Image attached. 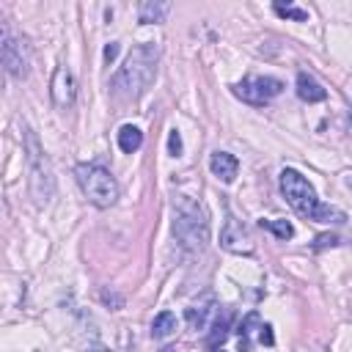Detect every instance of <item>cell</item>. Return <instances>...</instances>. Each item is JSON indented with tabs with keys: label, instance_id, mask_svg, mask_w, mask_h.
Listing matches in <instances>:
<instances>
[{
	"label": "cell",
	"instance_id": "d6986e66",
	"mask_svg": "<svg viewBox=\"0 0 352 352\" xmlns=\"http://www.w3.org/2000/svg\"><path fill=\"white\" fill-rule=\"evenodd\" d=\"M272 11L278 14V16H286V19H294V22H308V11H302V8H297V6H292V3H275L272 6Z\"/></svg>",
	"mask_w": 352,
	"mask_h": 352
},
{
	"label": "cell",
	"instance_id": "2e32d148",
	"mask_svg": "<svg viewBox=\"0 0 352 352\" xmlns=\"http://www.w3.org/2000/svg\"><path fill=\"white\" fill-rule=\"evenodd\" d=\"M143 146V132L135 126V124H124L121 129H118V148L124 151V154H132V151H138Z\"/></svg>",
	"mask_w": 352,
	"mask_h": 352
},
{
	"label": "cell",
	"instance_id": "44dd1931",
	"mask_svg": "<svg viewBox=\"0 0 352 352\" xmlns=\"http://www.w3.org/2000/svg\"><path fill=\"white\" fill-rule=\"evenodd\" d=\"M258 341H261V344H267V346H272V344H275L272 327H270V324H264V322H261V327H258Z\"/></svg>",
	"mask_w": 352,
	"mask_h": 352
},
{
	"label": "cell",
	"instance_id": "e0dca14e",
	"mask_svg": "<svg viewBox=\"0 0 352 352\" xmlns=\"http://www.w3.org/2000/svg\"><path fill=\"white\" fill-rule=\"evenodd\" d=\"M176 330V314L173 311H160L151 322V338H168Z\"/></svg>",
	"mask_w": 352,
	"mask_h": 352
},
{
	"label": "cell",
	"instance_id": "9a60e30c",
	"mask_svg": "<svg viewBox=\"0 0 352 352\" xmlns=\"http://www.w3.org/2000/svg\"><path fill=\"white\" fill-rule=\"evenodd\" d=\"M261 327V319H258V314L256 311H250V314H245V319L239 322V352H250V346H253V333Z\"/></svg>",
	"mask_w": 352,
	"mask_h": 352
},
{
	"label": "cell",
	"instance_id": "52a82bcc",
	"mask_svg": "<svg viewBox=\"0 0 352 352\" xmlns=\"http://www.w3.org/2000/svg\"><path fill=\"white\" fill-rule=\"evenodd\" d=\"M231 91H234L236 99L261 107V104L272 102V99L283 91V82H280L278 77H245V80H239Z\"/></svg>",
	"mask_w": 352,
	"mask_h": 352
},
{
	"label": "cell",
	"instance_id": "5bb4252c",
	"mask_svg": "<svg viewBox=\"0 0 352 352\" xmlns=\"http://www.w3.org/2000/svg\"><path fill=\"white\" fill-rule=\"evenodd\" d=\"M212 311H214V300H212V297H204L198 305H190V308L184 311V319L190 322L192 330H204V327H206V319H209Z\"/></svg>",
	"mask_w": 352,
	"mask_h": 352
},
{
	"label": "cell",
	"instance_id": "4fadbf2b",
	"mask_svg": "<svg viewBox=\"0 0 352 352\" xmlns=\"http://www.w3.org/2000/svg\"><path fill=\"white\" fill-rule=\"evenodd\" d=\"M170 14V3H160V0H146V3H140V8H138V22L140 25H157V22H165V16Z\"/></svg>",
	"mask_w": 352,
	"mask_h": 352
},
{
	"label": "cell",
	"instance_id": "ffe728a7",
	"mask_svg": "<svg viewBox=\"0 0 352 352\" xmlns=\"http://www.w3.org/2000/svg\"><path fill=\"white\" fill-rule=\"evenodd\" d=\"M168 154L170 157H179L182 154V135L176 129H170V135H168Z\"/></svg>",
	"mask_w": 352,
	"mask_h": 352
},
{
	"label": "cell",
	"instance_id": "8fae6325",
	"mask_svg": "<svg viewBox=\"0 0 352 352\" xmlns=\"http://www.w3.org/2000/svg\"><path fill=\"white\" fill-rule=\"evenodd\" d=\"M231 319H234L231 308H220V311H217V319H214V324H212V333L206 336V346H209V349H220V344L226 341V336H228V330H231Z\"/></svg>",
	"mask_w": 352,
	"mask_h": 352
},
{
	"label": "cell",
	"instance_id": "d4e9b609",
	"mask_svg": "<svg viewBox=\"0 0 352 352\" xmlns=\"http://www.w3.org/2000/svg\"><path fill=\"white\" fill-rule=\"evenodd\" d=\"M214 352H223V349H214Z\"/></svg>",
	"mask_w": 352,
	"mask_h": 352
},
{
	"label": "cell",
	"instance_id": "5b68a950",
	"mask_svg": "<svg viewBox=\"0 0 352 352\" xmlns=\"http://www.w3.org/2000/svg\"><path fill=\"white\" fill-rule=\"evenodd\" d=\"M74 176H77V184L82 190V195L88 198V204L99 206V209H107L118 201V182L113 179V173L96 162H82L74 168Z\"/></svg>",
	"mask_w": 352,
	"mask_h": 352
},
{
	"label": "cell",
	"instance_id": "ac0fdd59",
	"mask_svg": "<svg viewBox=\"0 0 352 352\" xmlns=\"http://www.w3.org/2000/svg\"><path fill=\"white\" fill-rule=\"evenodd\" d=\"M258 226L267 228V231H272L278 239H292L294 236V226L289 220H258Z\"/></svg>",
	"mask_w": 352,
	"mask_h": 352
},
{
	"label": "cell",
	"instance_id": "277c9868",
	"mask_svg": "<svg viewBox=\"0 0 352 352\" xmlns=\"http://www.w3.org/2000/svg\"><path fill=\"white\" fill-rule=\"evenodd\" d=\"M22 146H25V162H28V176H30V192H33L36 204H50V198L55 192L52 168H50V160H47L36 132L28 124L22 126Z\"/></svg>",
	"mask_w": 352,
	"mask_h": 352
},
{
	"label": "cell",
	"instance_id": "30bf717a",
	"mask_svg": "<svg viewBox=\"0 0 352 352\" xmlns=\"http://www.w3.org/2000/svg\"><path fill=\"white\" fill-rule=\"evenodd\" d=\"M209 170H212L220 182L231 184V182L236 179L239 162H236V157H234V154H228V151H214V154L209 157Z\"/></svg>",
	"mask_w": 352,
	"mask_h": 352
},
{
	"label": "cell",
	"instance_id": "603a6c76",
	"mask_svg": "<svg viewBox=\"0 0 352 352\" xmlns=\"http://www.w3.org/2000/svg\"><path fill=\"white\" fill-rule=\"evenodd\" d=\"M116 55H118V41H110V44L104 47V60L110 63V60H113Z\"/></svg>",
	"mask_w": 352,
	"mask_h": 352
},
{
	"label": "cell",
	"instance_id": "ba28073f",
	"mask_svg": "<svg viewBox=\"0 0 352 352\" xmlns=\"http://www.w3.org/2000/svg\"><path fill=\"white\" fill-rule=\"evenodd\" d=\"M50 96H52V104L58 110H69L74 104V96H77V82H74V74L69 66H58L55 74H52V82H50Z\"/></svg>",
	"mask_w": 352,
	"mask_h": 352
},
{
	"label": "cell",
	"instance_id": "9c48e42d",
	"mask_svg": "<svg viewBox=\"0 0 352 352\" xmlns=\"http://www.w3.org/2000/svg\"><path fill=\"white\" fill-rule=\"evenodd\" d=\"M220 248L228 253H253V239L248 236V231L242 228V223L236 217H226L223 228H220Z\"/></svg>",
	"mask_w": 352,
	"mask_h": 352
},
{
	"label": "cell",
	"instance_id": "cb8c5ba5",
	"mask_svg": "<svg viewBox=\"0 0 352 352\" xmlns=\"http://www.w3.org/2000/svg\"><path fill=\"white\" fill-rule=\"evenodd\" d=\"M85 352H110V349H107L104 344H94V346H88Z\"/></svg>",
	"mask_w": 352,
	"mask_h": 352
},
{
	"label": "cell",
	"instance_id": "7a4b0ae2",
	"mask_svg": "<svg viewBox=\"0 0 352 352\" xmlns=\"http://www.w3.org/2000/svg\"><path fill=\"white\" fill-rule=\"evenodd\" d=\"M157 60H160V50L154 44H138V47H132V52L126 55L124 66L113 74V91H116V96H121V99H138L140 94H146V88L157 77Z\"/></svg>",
	"mask_w": 352,
	"mask_h": 352
},
{
	"label": "cell",
	"instance_id": "8992f818",
	"mask_svg": "<svg viewBox=\"0 0 352 352\" xmlns=\"http://www.w3.org/2000/svg\"><path fill=\"white\" fill-rule=\"evenodd\" d=\"M0 60H3V69L16 80L28 77V72H30V44L25 38L14 36L8 30V25L0 28Z\"/></svg>",
	"mask_w": 352,
	"mask_h": 352
},
{
	"label": "cell",
	"instance_id": "6da1fadb",
	"mask_svg": "<svg viewBox=\"0 0 352 352\" xmlns=\"http://www.w3.org/2000/svg\"><path fill=\"white\" fill-rule=\"evenodd\" d=\"M280 192L286 198V204L305 220L311 223H333V226H341L346 223V214L330 204H322L314 184L294 168H283L280 170Z\"/></svg>",
	"mask_w": 352,
	"mask_h": 352
},
{
	"label": "cell",
	"instance_id": "3957f363",
	"mask_svg": "<svg viewBox=\"0 0 352 352\" xmlns=\"http://www.w3.org/2000/svg\"><path fill=\"white\" fill-rule=\"evenodd\" d=\"M173 236L187 253H201L209 242L206 212L190 195H176L173 198Z\"/></svg>",
	"mask_w": 352,
	"mask_h": 352
},
{
	"label": "cell",
	"instance_id": "7402d4cb",
	"mask_svg": "<svg viewBox=\"0 0 352 352\" xmlns=\"http://www.w3.org/2000/svg\"><path fill=\"white\" fill-rule=\"evenodd\" d=\"M338 242V236H333V234H322V236H316V250H322V248H327V245H336Z\"/></svg>",
	"mask_w": 352,
	"mask_h": 352
},
{
	"label": "cell",
	"instance_id": "7c38bea8",
	"mask_svg": "<svg viewBox=\"0 0 352 352\" xmlns=\"http://www.w3.org/2000/svg\"><path fill=\"white\" fill-rule=\"evenodd\" d=\"M297 96H300L302 102L314 104V102H322V99L327 96V91H324L308 72H300V74H297Z\"/></svg>",
	"mask_w": 352,
	"mask_h": 352
}]
</instances>
